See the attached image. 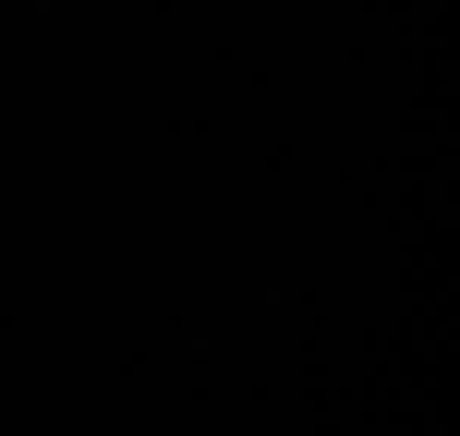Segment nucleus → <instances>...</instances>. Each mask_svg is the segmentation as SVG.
Masks as SVG:
<instances>
[]
</instances>
